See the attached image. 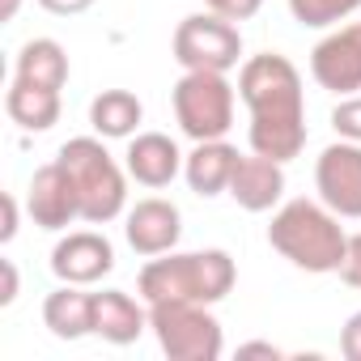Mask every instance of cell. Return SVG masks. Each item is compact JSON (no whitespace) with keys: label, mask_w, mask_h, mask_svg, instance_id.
<instances>
[{"label":"cell","mask_w":361,"mask_h":361,"mask_svg":"<svg viewBox=\"0 0 361 361\" xmlns=\"http://www.w3.org/2000/svg\"><path fill=\"white\" fill-rule=\"evenodd\" d=\"M238 98L251 111L247 145L251 153H264L272 161H293L306 149V98H302V73L289 56L264 51L243 60L238 68Z\"/></svg>","instance_id":"6da1fadb"},{"label":"cell","mask_w":361,"mask_h":361,"mask_svg":"<svg viewBox=\"0 0 361 361\" xmlns=\"http://www.w3.org/2000/svg\"><path fill=\"white\" fill-rule=\"evenodd\" d=\"M234 285H238V264L221 247L153 255L136 276V293L149 306L153 302H204V306H217L221 298H230Z\"/></svg>","instance_id":"7a4b0ae2"},{"label":"cell","mask_w":361,"mask_h":361,"mask_svg":"<svg viewBox=\"0 0 361 361\" xmlns=\"http://www.w3.org/2000/svg\"><path fill=\"white\" fill-rule=\"evenodd\" d=\"M340 221L344 217H336L323 200H285L272 213L268 243L302 272H314V276L340 272L348 255V234Z\"/></svg>","instance_id":"3957f363"},{"label":"cell","mask_w":361,"mask_h":361,"mask_svg":"<svg viewBox=\"0 0 361 361\" xmlns=\"http://www.w3.org/2000/svg\"><path fill=\"white\" fill-rule=\"evenodd\" d=\"M56 161L68 170L81 196V221L106 226L128 213V170L106 153L102 136H73L60 145Z\"/></svg>","instance_id":"277c9868"},{"label":"cell","mask_w":361,"mask_h":361,"mask_svg":"<svg viewBox=\"0 0 361 361\" xmlns=\"http://www.w3.org/2000/svg\"><path fill=\"white\" fill-rule=\"evenodd\" d=\"M149 331L170 361H217L226 353L221 323L204 302H153Z\"/></svg>","instance_id":"5b68a950"},{"label":"cell","mask_w":361,"mask_h":361,"mask_svg":"<svg viewBox=\"0 0 361 361\" xmlns=\"http://www.w3.org/2000/svg\"><path fill=\"white\" fill-rule=\"evenodd\" d=\"M170 102L188 140H226L234 128V85L226 73H183L170 90Z\"/></svg>","instance_id":"8992f818"},{"label":"cell","mask_w":361,"mask_h":361,"mask_svg":"<svg viewBox=\"0 0 361 361\" xmlns=\"http://www.w3.org/2000/svg\"><path fill=\"white\" fill-rule=\"evenodd\" d=\"M170 51L183 73H230L243 60V30L221 13H192L174 26Z\"/></svg>","instance_id":"52a82bcc"},{"label":"cell","mask_w":361,"mask_h":361,"mask_svg":"<svg viewBox=\"0 0 361 361\" xmlns=\"http://www.w3.org/2000/svg\"><path fill=\"white\" fill-rule=\"evenodd\" d=\"M314 192L336 217L361 221V145L357 140H331L319 153Z\"/></svg>","instance_id":"ba28073f"},{"label":"cell","mask_w":361,"mask_h":361,"mask_svg":"<svg viewBox=\"0 0 361 361\" xmlns=\"http://www.w3.org/2000/svg\"><path fill=\"white\" fill-rule=\"evenodd\" d=\"M310 77L327 94H361V22H348L314 43L310 51Z\"/></svg>","instance_id":"9c48e42d"},{"label":"cell","mask_w":361,"mask_h":361,"mask_svg":"<svg viewBox=\"0 0 361 361\" xmlns=\"http://www.w3.org/2000/svg\"><path fill=\"white\" fill-rule=\"evenodd\" d=\"M26 209H30V221L39 230H68L73 221H81V196H77V183L68 178V170L60 161H47L35 170L30 178V192H26Z\"/></svg>","instance_id":"30bf717a"},{"label":"cell","mask_w":361,"mask_h":361,"mask_svg":"<svg viewBox=\"0 0 361 361\" xmlns=\"http://www.w3.org/2000/svg\"><path fill=\"white\" fill-rule=\"evenodd\" d=\"M123 238L136 255L153 259V255H166L178 247L183 238V213L178 204L161 200V196H149V200H136L128 213H123Z\"/></svg>","instance_id":"8fae6325"},{"label":"cell","mask_w":361,"mask_h":361,"mask_svg":"<svg viewBox=\"0 0 361 361\" xmlns=\"http://www.w3.org/2000/svg\"><path fill=\"white\" fill-rule=\"evenodd\" d=\"M51 272L64 285H98L106 272H115V247L98 230H73L51 247Z\"/></svg>","instance_id":"7c38bea8"},{"label":"cell","mask_w":361,"mask_h":361,"mask_svg":"<svg viewBox=\"0 0 361 361\" xmlns=\"http://www.w3.org/2000/svg\"><path fill=\"white\" fill-rule=\"evenodd\" d=\"M183 157L178 145L166 136V132H136L128 140V153H123V170L128 178H136L140 188H170L178 174H183Z\"/></svg>","instance_id":"4fadbf2b"},{"label":"cell","mask_w":361,"mask_h":361,"mask_svg":"<svg viewBox=\"0 0 361 361\" xmlns=\"http://www.w3.org/2000/svg\"><path fill=\"white\" fill-rule=\"evenodd\" d=\"M285 196V161H272L264 153H238L234 178H230V200L247 213H268Z\"/></svg>","instance_id":"5bb4252c"},{"label":"cell","mask_w":361,"mask_h":361,"mask_svg":"<svg viewBox=\"0 0 361 361\" xmlns=\"http://www.w3.org/2000/svg\"><path fill=\"white\" fill-rule=\"evenodd\" d=\"M234 166H238V149L230 140H196V149L183 157V178L200 200H213L230 192Z\"/></svg>","instance_id":"9a60e30c"},{"label":"cell","mask_w":361,"mask_h":361,"mask_svg":"<svg viewBox=\"0 0 361 361\" xmlns=\"http://www.w3.org/2000/svg\"><path fill=\"white\" fill-rule=\"evenodd\" d=\"M149 327V302L140 306L123 289H98L94 293V336L106 344H132Z\"/></svg>","instance_id":"2e32d148"},{"label":"cell","mask_w":361,"mask_h":361,"mask_svg":"<svg viewBox=\"0 0 361 361\" xmlns=\"http://www.w3.org/2000/svg\"><path fill=\"white\" fill-rule=\"evenodd\" d=\"M43 323L56 340H81L94 336V293L85 285H64L43 298Z\"/></svg>","instance_id":"e0dca14e"},{"label":"cell","mask_w":361,"mask_h":361,"mask_svg":"<svg viewBox=\"0 0 361 361\" xmlns=\"http://www.w3.org/2000/svg\"><path fill=\"white\" fill-rule=\"evenodd\" d=\"M5 111L22 132H47V128L60 123V90L30 85V81L13 77V85L5 94Z\"/></svg>","instance_id":"ac0fdd59"},{"label":"cell","mask_w":361,"mask_h":361,"mask_svg":"<svg viewBox=\"0 0 361 361\" xmlns=\"http://www.w3.org/2000/svg\"><path fill=\"white\" fill-rule=\"evenodd\" d=\"M145 119V106L132 90H102L90 102V128L102 140H132Z\"/></svg>","instance_id":"d6986e66"},{"label":"cell","mask_w":361,"mask_h":361,"mask_svg":"<svg viewBox=\"0 0 361 361\" xmlns=\"http://www.w3.org/2000/svg\"><path fill=\"white\" fill-rule=\"evenodd\" d=\"M13 77H18V81H30V85L64 90V85H68V51H64L56 39H30V43L18 51Z\"/></svg>","instance_id":"ffe728a7"},{"label":"cell","mask_w":361,"mask_h":361,"mask_svg":"<svg viewBox=\"0 0 361 361\" xmlns=\"http://www.w3.org/2000/svg\"><path fill=\"white\" fill-rule=\"evenodd\" d=\"M361 9V0H289V13L298 26L306 30H327L340 26L344 18H353Z\"/></svg>","instance_id":"44dd1931"},{"label":"cell","mask_w":361,"mask_h":361,"mask_svg":"<svg viewBox=\"0 0 361 361\" xmlns=\"http://www.w3.org/2000/svg\"><path fill=\"white\" fill-rule=\"evenodd\" d=\"M331 128L340 140H357L361 145V94H348L331 106Z\"/></svg>","instance_id":"7402d4cb"},{"label":"cell","mask_w":361,"mask_h":361,"mask_svg":"<svg viewBox=\"0 0 361 361\" xmlns=\"http://www.w3.org/2000/svg\"><path fill=\"white\" fill-rule=\"evenodd\" d=\"M204 5H209L213 13L230 18V22H251V18L259 13V5H264V0H204Z\"/></svg>","instance_id":"603a6c76"},{"label":"cell","mask_w":361,"mask_h":361,"mask_svg":"<svg viewBox=\"0 0 361 361\" xmlns=\"http://www.w3.org/2000/svg\"><path fill=\"white\" fill-rule=\"evenodd\" d=\"M340 281L353 285V289H361V230L348 234V255H344V264H340Z\"/></svg>","instance_id":"cb8c5ba5"},{"label":"cell","mask_w":361,"mask_h":361,"mask_svg":"<svg viewBox=\"0 0 361 361\" xmlns=\"http://www.w3.org/2000/svg\"><path fill=\"white\" fill-rule=\"evenodd\" d=\"M340 353H344L348 361H361V310L348 314V323L340 327Z\"/></svg>","instance_id":"d4e9b609"},{"label":"cell","mask_w":361,"mask_h":361,"mask_svg":"<svg viewBox=\"0 0 361 361\" xmlns=\"http://www.w3.org/2000/svg\"><path fill=\"white\" fill-rule=\"evenodd\" d=\"M0 204H5V226H0V243H13L18 238V196L5 192L0 196Z\"/></svg>","instance_id":"484cf974"},{"label":"cell","mask_w":361,"mask_h":361,"mask_svg":"<svg viewBox=\"0 0 361 361\" xmlns=\"http://www.w3.org/2000/svg\"><path fill=\"white\" fill-rule=\"evenodd\" d=\"M39 5L47 13H56V18H77V13H85L94 5V0H39Z\"/></svg>","instance_id":"4316f807"},{"label":"cell","mask_w":361,"mask_h":361,"mask_svg":"<svg viewBox=\"0 0 361 361\" xmlns=\"http://www.w3.org/2000/svg\"><path fill=\"white\" fill-rule=\"evenodd\" d=\"M0 272H5V289H0V306H13V302H18V264H13V259H0Z\"/></svg>","instance_id":"83f0119b"},{"label":"cell","mask_w":361,"mask_h":361,"mask_svg":"<svg viewBox=\"0 0 361 361\" xmlns=\"http://www.w3.org/2000/svg\"><path fill=\"white\" fill-rule=\"evenodd\" d=\"M238 357H272V361H276V357H281V348H276V344L255 340V344H243V348H238Z\"/></svg>","instance_id":"f1b7e54d"},{"label":"cell","mask_w":361,"mask_h":361,"mask_svg":"<svg viewBox=\"0 0 361 361\" xmlns=\"http://www.w3.org/2000/svg\"><path fill=\"white\" fill-rule=\"evenodd\" d=\"M18 9H22V0H5V5H0V22H13Z\"/></svg>","instance_id":"f546056e"}]
</instances>
